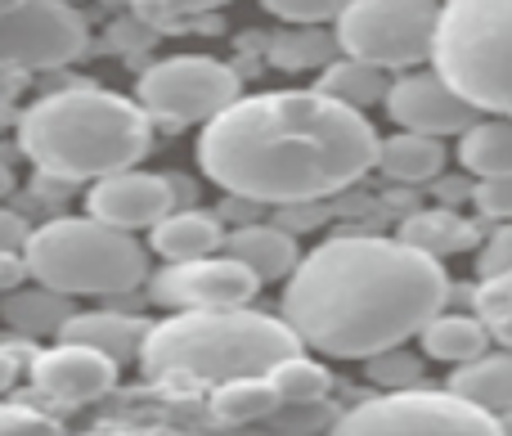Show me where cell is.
Here are the masks:
<instances>
[{"label": "cell", "instance_id": "17", "mask_svg": "<svg viewBox=\"0 0 512 436\" xmlns=\"http://www.w3.org/2000/svg\"><path fill=\"white\" fill-rule=\"evenodd\" d=\"M216 248H225V230L221 216L207 212H171L153 225V252L167 261H194V257H212Z\"/></svg>", "mask_w": 512, "mask_h": 436}, {"label": "cell", "instance_id": "9", "mask_svg": "<svg viewBox=\"0 0 512 436\" xmlns=\"http://www.w3.org/2000/svg\"><path fill=\"white\" fill-rule=\"evenodd\" d=\"M337 432H499V414L481 410L463 392L396 387L355 405L337 419Z\"/></svg>", "mask_w": 512, "mask_h": 436}, {"label": "cell", "instance_id": "5", "mask_svg": "<svg viewBox=\"0 0 512 436\" xmlns=\"http://www.w3.org/2000/svg\"><path fill=\"white\" fill-rule=\"evenodd\" d=\"M23 252L36 284L63 297L131 293L135 284H144V248L131 239V230L108 225L99 216L41 225L32 230Z\"/></svg>", "mask_w": 512, "mask_h": 436}, {"label": "cell", "instance_id": "37", "mask_svg": "<svg viewBox=\"0 0 512 436\" xmlns=\"http://www.w3.org/2000/svg\"><path fill=\"white\" fill-rule=\"evenodd\" d=\"M0 225H5V252H23L32 234H27L23 225H18V216H14V212H5V221H0Z\"/></svg>", "mask_w": 512, "mask_h": 436}, {"label": "cell", "instance_id": "20", "mask_svg": "<svg viewBox=\"0 0 512 436\" xmlns=\"http://www.w3.org/2000/svg\"><path fill=\"white\" fill-rule=\"evenodd\" d=\"M450 387L463 392L468 401H477L481 410L508 414L512 410V351L504 347L499 356H477V360H468V365H459Z\"/></svg>", "mask_w": 512, "mask_h": 436}, {"label": "cell", "instance_id": "15", "mask_svg": "<svg viewBox=\"0 0 512 436\" xmlns=\"http://www.w3.org/2000/svg\"><path fill=\"white\" fill-rule=\"evenodd\" d=\"M225 252L230 257H239L243 266L252 270L256 279H288L292 270L301 266L297 257V239H292V230H283L279 221L274 225H239V230L225 239Z\"/></svg>", "mask_w": 512, "mask_h": 436}, {"label": "cell", "instance_id": "28", "mask_svg": "<svg viewBox=\"0 0 512 436\" xmlns=\"http://www.w3.org/2000/svg\"><path fill=\"white\" fill-rule=\"evenodd\" d=\"M261 5L288 23H328V18H342L351 0H261Z\"/></svg>", "mask_w": 512, "mask_h": 436}, {"label": "cell", "instance_id": "24", "mask_svg": "<svg viewBox=\"0 0 512 436\" xmlns=\"http://www.w3.org/2000/svg\"><path fill=\"white\" fill-rule=\"evenodd\" d=\"M319 90L324 95H333V99H342V104H351V108H369V104H378V99H387V77H382V68L378 63H369V59H337V63H328L324 68V77H319Z\"/></svg>", "mask_w": 512, "mask_h": 436}, {"label": "cell", "instance_id": "1", "mask_svg": "<svg viewBox=\"0 0 512 436\" xmlns=\"http://www.w3.org/2000/svg\"><path fill=\"white\" fill-rule=\"evenodd\" d=\"M378 131L360 108L324 90H270L234 99L203 122L198 162L225 194L256 203H324L378 167Z\"/></svg>", "mask_w": 512, "mask_h": 436}, {"label": "cell", "instance_id": "26", "mask_svg": "<svg viewBox=\"0 0 512 436\" xmlns=\"http://www.w3.org/2000/svg\"><path fill=\"white\" fill-rule=\"evenodd\" d=\"M270 378H274V387H279L283 405H315V401H324L328 387H333V374H328L324 365H315V360H306L301 351L283 360Z\"/></svg>", "mask_w": 512, "mask_h": 436}, {"label": "cell", "instance_id": "19", "mask_svg": "<svg viewBox=\"0 0 512 436\" xmlns=\"http://www.w3.org/2000/svg\"><path fill=\"white\" fill-rule=\"evenodd\" d=\"M423 351L432 360H450V365H468V360L486 356L490 324L481 315H432L427 329L418 333Z\"/></svg>", "mask_w": 512, "mask_h": 436}, {"label": "cell", "instance_id": "4", "mask_svg": "<svg viewBox=\"0 0 512 436\" xmlns=\"http://www.w3.org/2000/svg\"><path fill=\"white\" fill-rule=\"evenodd\" d=\"M149 108L108 90H54L18 117V149L54 180H104L149 153Z\"/></svg>", "mask_w": 512, "mask_h": 436}, {"label": "cell", "instance_id": "12", "mask_svg": "<svg viewBox=\"0 0 512 436\" xmlns=\"http://www.w3.org/2000/svg\"><path fill=\"white\" fill-rule=\"evenodd\" d=\"M382 104H387L391 122H400L405 131H423V135H463L468 126H477V113H481L441 68L400 77Z\"/></svg>", "mask_w": 512, "mask_h": 436}, {"label": "cell", "instance_id": "3", "mask_svg": "<svg viewBox=\"0 0 512 436\" xmlns=\"http://www.w3.org/2000/svg\"><path fill=\"white\" fill-rule=\"evenodd\" d=\"M301 351V333L288 320H274L243 306L216 311H180L153 324L140 351V369L162 387H221L243 374H274Z\"/></svg>", "mask_w": 512, "mask_h": 436}, {"label": "cell", "instance_id": "33", "mask_svg": "<svg viewBox=\"0 0 512 436\" xmlns=\"http://www.w3.org/2000/svg\"><path fill=\"white\" fill-rule=\"evenodd\" d=\"M477 270L481 275H504V270H512V221H499V230L486 239Z\"/></svg>", "mask_w": 512, "mask_h": 436}, {"label": "cell", "instance_id": "25", "mask_svg": "<svg viewBox=\"0 0 512 436\" xmlns=\"http://www.w3.org/2000/svg\"><path fill=\"white\" fill-rule=\"evenodd\" d=\"M333 50H342L337 36L310 32V23H301V32H283L270 41V63L297 72V68H328L333 63Z\"/></svg>", "mask_w": 512, "mask_h": 436}, {"label": "cell", "instance_id": "2", "mask_svg": "<svg viewBox=\"0 0 512 436\" xmlns=\"http://www.w3.org/2000/svg\"><path fill=\"white\" fill-rule=\"evenodd\" d=\"M445 297L441 257L405 239L337 234L292 270L283 315L324 356L369 360L423 333Z\"/></svg>", "mask_w": 512, "mask_h": 436}, {"label": "cell", "instance_id": "34", "mask_svg": "<svg viewBox=\"0 0 512 436\" xmlns=\"http://www.w3.org/2000/svg\"><path fill=\"white\" fill-rule=\"evenodd\" d=\"M0 432H59V419L32 410V405H5L0 410Z\"/></svg>", "mask_w": 512, "mask_h": 436}, {"label": "cell", "instance_id": "36", "mask_svg": "<svg viewBox=\"0 0 512 436\" xmlns=\"http://www.w3.org/2000/svg\"><path fill=\"white\" fill-rule=\"evenodd\" d=\"M32 365H36V347H27V342H5V369H0V383L5 387H14L18 383V374H32Z\"/></svg>", "mask_w": 512, "mask_h": 436}, {"label": "cell", "instance_id": "13", "mask_svg": "<svg viewBox=\"0 0 512 436\" xmlns=\"http://www.w3.org/2000/svg\"><path fill=\"white\" fill-rule=\"evenodd\" d=\"M113 383H117V356H108L99 347L59 338V347L36 351L32 387L41 396H50L54 405H90L113 392Z\"/></svg>", "mask_w": 512, "mask_h": 436}, {"label": "cell", "instance_id": "38", "mask_svg": "<svg viewBox=\"0 0 512 436\" xmlns=\"http://www.w3.org/2000/svg\"><path fill=\"white\" fill-rule=\"evenodd\" d=\"M490 333L499 338V347H508V351H512V315H504V320L490 324Z\"/></svg>", "mask_w": 512, "mask_h": 436}, {"label": "cell", "instance_id": "23", "mask_svg": "<svg viewBox=\"0 0 512 436\" xmlns=\"http://www.w3.org/2000/svg\"><path fill=\"white\" fill-rule=\"evenodd\" d=\"M459 162L472 176H512V117L468 126L459 144Z\"/></svg>", "mask_w": 512, "mask_h": 436}, {"label": "cell", "instance_id": "8", "mask_svg": "<svg viewBox=\"0 0 512 436\" xmlns=\"http://www.w3.org/2000/svg\"><path fill=\"white\" fill-rule=\"evenodd\" d=\"M239 99V72L207 54H176L140 77V104L171 126L212 122Z\"/></svg>", "mask_w": 512, "mask_h": 436}, {"label": "cell", "instance_id": "22", "mask_svg": "<svg viewBox=\"0 0 512 436\" xmlns=\"http://www.w3.org/2000/svg\"><path fill=\"white\" fill-rule=\"evenodd\" d=\"M400 239L432 252V257H450V252H468L477 243V230L459 212H450V207H427V212L409 216L400 225Z\"/></svg>", "mask_w": 512, "mask_h": 436}, {"label": "cell", "instance_id": "14", "mask_svg": "<svg viewBox=\"0 0 512 436\" xmlns=\"http://www.w3.org/2000/svg\"><path fill=\"white\" fill-rule=\"evenodd\" d=\"M176 185L171 176H144V171H113L90 189V216L122 230H153L162 216L176 212Z\"/></svg>", "mask_w": 512, "mask_h": 436}, {"label": "cell", "instance_id": "29", "mask_svg": "<svg viewBox=\"0 0 512 436\" xmlns=\"http://www.w3.org/2000/svg\"><path fill=\"white\" fill-rule=\"evenodd\" d=\"M472 302H477V315L486 324L512 315V270H504V275H481V288Z\"/></svg>", "mask_w": 512, "mask_h": 436}, {"label": "cell", "instance_id": "18", "mask_svg": "<svg viewBox=\"0 0 512 436\" xmlns=\"http://www.w3.org/2000/svg\"><path fill=\"white\" fill-rule=\"evenodd\" d=\"M279 405H283V396L270 374H243V378H230V383L212 387V419L230 423V428L270 419Z\"/></svg>", "mask_w": 512, "mask_h": 436}, {"label": "cell", "instance_id": "16", "mask_svg": "<svg viewBox=\"0 0 512 436\" xmlns=\"http://www.w3.org/2000/svg\"><path fill=\"white\" fill-rule=\"evenodd\" d=\"M59 338L86 342V347H99V351H108V356H117V360H131V356L140 360L149 329H144V320H135V315L86 311V315H68L63 329H59Z\"/></svg>", "mask_w": 512, "mask_h": 436}, {"label": "cell", "instance_id": "10", "mask_svg": "<svg viewBox=\"0 0 512 436\" xmlns=\"http://www.w3.org/2000/svg\"><path fill=\"white\" fill-rule=\"evenodd\" d=\"M0 45H5L9 68L41 72L81 59L90 45V32L86 18L72 9V0H18V5H5Z\"/></svg>", "mask_w": 512, "mask_h": 436}, {"label": "cell", "instance_id": "6", "mask_svg": "<svg viewBox=\"0 0 512 436\" xmlns=\"http://www.w3.org/2000/svg\"><path fill=\"white\" fill-rule=\"evenodd\" d=\"M436 68L481 113L512 117V0H445Z\"/></svg>", "mask_w": 512, "mask_h": 436}, {"label": "cell", "instance_id": "32", "mask_svg": "<svg viewBox=\"0 0 512 436\" xmlns=\"http://www.w3.org/2000/svg\"><path fill=\"white\" fill-rule=\"evenodd\" d=\"M221 5H230V0H140V18L162 27L185 14H207V9H221Z\"/></svg>", "mask_w": 512, "mask_h": 436}, {"label": "cell", "instance_id": "11", "mask_svg": "<svg viewBox=\"0 0 512 436\" xmlns=\"http://www.w3.org/2000/svg\"><path fill=\"white\" fill-rule=\"evenodd\" d=\"M261 279L243 266L239 257H194V261H167L153 279V302L171 311H216V306H243L252 302Z\"/></svg>", "mask_w": 512, "mask_h": 436}, {"label": "cell", "instance_id": "7", "mask_svg": "<svg viewBox=\"0 0 512 436\" xmlns=\"http://www.w3.org/2000/svg\"><path fill=\"white\" fill-rule=\"evenodd\" d=\"M441 9L432 0H351L337 18L342 54L378 68H414L436 59Z\"/></svg>", "mask_w": 512, "mask_h": 436}, {"label": "cell", "instance_id": "30", "mask_svg": "<svg viewBox=\"0 0 512 436\" xmlns=\"http://www.w3.org/2000/svg\"><path fill=\"white\" fill-rule=\"evenodd\" d=\"M472 203L490 221H512V176H481V185L472 189Z\"/></svg>", "mask_w": 512, "mask_h": 436}, {"label": "cell", "instance_id": "21", "mask_svg": "<svg viewBox=\"0 0 512 436\" xmlns=\"http://www.w3.org/2000/svg\"><path fill=\"white\" fill-rule=\"evenodd\" d=\"M441 162H445L441 135H423V131H400L391 140H382V149H378V167L391 180H405V185L432 180L441 171Z\"/></svg>", "mask_w": 512, "mask_h": 436}, {"label": "cell", "instance_id": "35", "mask_svg": "<svg viewBox=\"0 0 512 436\" xmlns=\"http://www.w3.org/2000/svg\"><path fill=\"white\" fill-rule=\"evenodd\" d=\"M274 221H279L283 230L301 234V230H315V225L324 221V207H319V198H315V203H283Z\"/></svg>", "mask_w": 512, "mask_h": 436}, {"label": "cell", "instance_id": "31", "mask_svg": "<svg viewBox=\"0 0 512 436\" xmlns=\"http://www.w3.org/2000/svg\"><path fill=\"white\" fill-rule=\"evenodd\" d=\"M63 297V293H59ZM59 297H54L50 306H41L36 297H27V302H9V320L18 324V329H32V333H45L54 324V329H63V320L68 315H59L63 306H59Z\"/></svg>", "mask_w": 512, "mask_h": 436}, {"label": "cell", "instance_id": "27", "mask_svg": "<svg viewBox=\"0 0 512 436\" xmlns=\"http://www.w3.org/2000/svg\"><path fill=\"white\" fill-rule=\"evenodd\" d=\"M418 378H423V360H414L409 351L391 347V351L369 356V383L387 387V392H396V387H418Z\"/></svg>", "mask_w": 512, "mask_h": 436}, {"label": "cell", "instance_id": "39", "mask_svg": "<svg viewBox=\"0 0 512 436\" xmlns=\"http://www.w3.org/2000/svg\"><path fill=\"white\" fill-rule=\"evenodd\" d=\"M499 432H512V410H508V414H499Z\"/></svg>", "mask_w": 512, "mask_h": 436}]
</instances>
